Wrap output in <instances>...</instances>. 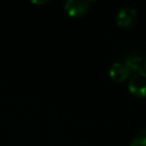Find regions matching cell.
<instances>
[{
    "instance_id": "obj_4",
    "label": "cell",
    "mask_w": 146,
    "mask_h": 146,
    "mask_svg": "<svg viewBox=\"0 0 146 146\" xmlns=\"http://www.w3.org/2000/svg\"><path fill=\"white\" fill-rule=\"evenodd\" d=\"M137 18V11L132 7H123L116 15V23L122 29L132 26Z\"/></svg>"
},
{
    "instance_id": "obj_7",
    "label": "cell",
    "mask_w": 146,
    "mask_h": 146,
    "mask_svg": "<svg viewBox=\"0 0 146 146\" xmlns=\"http://www.w3.org/2000/svg\"><path fill=\"white\" fill-rule=\"evenodd\" d=\"M144 71L146 72V57H145V59H144Z\"/></svg>"
},
{
    "instance_id": "obj_5",
    "label": "cell",
    "mask_w": 146,
    "mask_h": 146,
    "mask_svg": "<svg viewBox=\"0 0 146 146\" xmlns=\"http://www.w3.org/2000/svg\"><path fill=\"white\" fill-rule=\"evenodd\" d=\"M124 63L132 70V72H138L144 70V58L137 51H132L128 54Z\"/></svg>"
},
{
    "instance_id": "obj_1",
    "label": "cell",
    "mask_w": 146,
    "mask_h": 146,
    "mask_svg": "<svg viewBox=\"0 0 146 146\" xmlns=\"http://www.w3.org/2000/svg\"><path fill=\"white\" fill-rule=\"evenodd\" d=\"M128 89L136 97H146V72L144 70L135 72L131 75Z\"/></svg>"
},
{
    "instance_id": "obj_2",
    "label": "cell",
    "mask_w": 146,
    "mask_h": 146,
    "mask_svg": "<svg viewBox=\"0 0 146 146\" xmlns=\"http://www.w3.org/2000/svg\"><path fill=\"white\" fill-rule=\"evenodd\" d=\"M90 7V2L86 0H67L64 3L66 14L71 17H80L84 15Z\"/></svg>"
},
{
    "instance_id": "obj_3",
    "label": "cell",
    "mask_w": 146,
    "mask_h": 146,
    "mask_svg": "<svg viewBox=\"0 0 146 146\" xmlns=\"http://www.w3.org/2000/svg\"><path fill=\"white\" fill-rule=\"evenodd\" d=\"M110 78L115 82L125 81L132 73V70L124 62H116L110 67Z\"/></svg>"
},
{
    "instance_id": "obj_6",
    "label": "cell",
    "mask_w": 146,
    "mask_h": 146,
    "mask_svg": "<svg viewBox=\"0 0 146 146\" xmlns=\"http://www.w3.org/2000/svg\"><path fill=\"white\" fill-rule=\"evenodd\" d=\"M129 146H146V136L141 135V136L133 138L131 143L129 144Z\"/></svg>"
}]
</instances>
